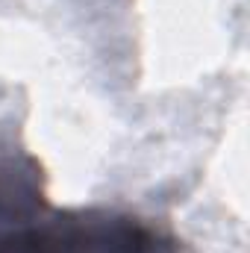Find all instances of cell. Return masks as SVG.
<instances>
[{
    "mask_svg": "<svg viewBox=\"0 0 250 253\" xmlns=\"http://www.w3.org/2000/svg\"><path fill=\"white\" fill-rule=\"evenodd\" d=\"M39 248H42V233L39 236H24L18 242H9V245L0 248V253H39Z\"/></svg>",
    "mask_w": 250,
    "mask_h": 253,
    "instance_id": "cell-1",
    "label": "cell"
},
{
    "mask_svg": "<svg viewBox=\"0 0 250 253\" xmlns=\"http://www.w3.org/2000/svg\"><path fill=\"white\" fill-rule=\"evenodd\" d=\"M9 209V189H6V180L0 177V215Z\"/></svg>",
    "mask_w": 250,
    "mask_h": 253,
    "instance_id": "cell-2",
    "label": "cell"
}]
</instances>
